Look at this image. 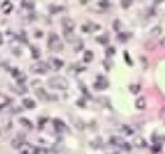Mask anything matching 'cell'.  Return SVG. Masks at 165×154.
Listing matches in <instances>:
<instances>
[{
    "label": "cell",
    "instance_id": "cell-1",
    "mask_svg": "<svg viewBox=\"0 0 165 154\" xmlns=\"http://www.w3.org/2000/svg\"><path fill=\"white\" fill-rule=\"evenodd\" d=\"M48 49L52 50V52H61L64 49V45L61 39H59V36L54 32L48 35Z\"/></svg>",
    "mask_w": 165,
    "mask_h": 154
},
{
    "label": "cell",
    "instance_id": "cell-2",
    "mask_svg": "<svg viewBox=\"0 0 165 154\" xmlns=\"http://www.w3.org/2000/svg\"><path fill=\"white\" fill-rule=\"evenodd\" d=\"M48 85L54 89H67L68 81L62 76H52V78L48 79Z\"/></svg>",
    "mask_w": 165,
    "mask_h": 154
},
{
    "label": "cell",
    "instance_id": "cell-3",
    "mask_svg": "<svg viewBox=\"0 0 165 154\" xmlns=\"http://www.w3.org/2000/svg\"><path fill=\"white\" fill-rule=\"evenodd\" d=\"M30 72H34V74H38V75H44V74H47L49 66H48V63L45 62H35L34 65H30Z\"/></svg>",
    "mask_w": 165,
    "mask_h": 154
},
{
    "label": "cell",
    "instance_id": "cell-4",
    "mask_svg": "<svg viewBox=\"0 0 165 154\" xmlns=\"http://www.w3.org/2000/svg\"><path fill=\"white\" fill-rule=\"evenodd\" d=\"M35 94H36V96H38L39 100H42V101H55L57 100V96H54V95H49L44 88H36L35 89Z\"/></svg>",
    "mask_w": 165,
    "mask_h": 154
},
{
    "label": "cell",
    "instance_id": "cell-5",
    "mask_svg": "<svg viewBox=\"0 0 165 154\" xmlns=\"http://www.w3.org/2000/svg\"><path fill=\"white\" fill-rule=\"evenodd\" d=\"M107 87H109V79H107L106 76H103V75H97L94 88L99 89V91H103V89H106Z\"/></svg>",
    "mask_w": 165,
    "mask_h": 154
},
{
    "label": "cell",
    "instance_id": "cell-6",
    "mask_svg": "<svg viewBox=\"0 0 165 154\" xmlns=\"http://www.w3.org/2000/svg\"><path fill=\"white\" fill-rule=\"evenodd\" d=\"M62 28H64L65 32H74L76 22L72 20L71 17H64V19H62Z\"/></svg>",
    "mask_w": 165,
    "mask_h": 154
},
{
    "label": "cell",
    "instance_id": "cell-7",
    "mask_svg": "<svg viewBox=\"0 0 165 154\" xmlns=\"http://www.w3.org/2000/svg\"><path fill=\"white\" fill-rule=\"evenodd\" d=\"M48 66L51 68V69H54V71H58V69H61L64 66V62L58 58H51L48 61Z\"/></svg>",
    "mask_w": 165,
    "mask_h": 154
},
{
    "label": "cell",
    "instance_id": "cell-8",
    "mask_svg": "<svg viewBox=\"0 0 165 154\" xmlns=\"http://www.w3.org/2000/svg\"><path fill=\"white\" fill-rule=\"evenodd\" d=\"M110 141H112V144H114V146H119V147H122V148H125V150H129L131 148V146L127 144L125 140H122V138H119V137H113V138H110Z\"/></svg>",
    "mask_w": 165,
    "mask_h": 154
},
{
    "label": "cell",
    "instance_id": "cell-9",
    "mask_svg": "<svg viewBox=\"0 0 165 154\" xmlns=\"http://www.w3.org/2000/svg\"><path fill=\"white\" fill-rule=\"evenodd\" d=\"M83 32H85V33H91V32H94V30H99L100 29V26L96 25V23H91V22H87V23H84L83 25Z\"/></svg>",
    "mask_w": 165,
    "mask_h": 154
},
{
    "label": "cell",
    "instance_id": "cell-10",
    "mask_svg": "<svg viewBox=\"0 0 165 154\" xmlns=\"http://www.w3.org/2000/svg\"><path fill=\"white\" fill-rule=\"evenodd\" d=\"M54 127H55V131H57V133H64V131H67V125L64 124L59 118H55L54 120Z\"/></svg>",
    "mask_w": 165,
    "mask_h": 154
},
{
    "label": "cell",
    "instance_id": "cell-11",
    "mask_svg": "<svg viewBox=\"0 0 165 154\" xmlns=\"http://www.w3.org/2000/svg\"><path fill=\"white\" fill-rule=\"evenodd\" d=\"M12 72H13L12 76L16 79V82H17V83H23V82L26 81V75H25V74L19 72L17 69H12Z\"/></svg>",
    "mask_w": 165,
    "mask_h": 154
},
{
    "label": "cell",
    "instance_id": "cell-12",
    "mask_svg": "<svg viewBox=\"0 0 165 154\" xmlns=\"http://www.w3.org/2000/svg\"><path fill=\"white\" fill-rule=\"evenodd\" d=\"M19 151H21V154H34V148H32V146L30 144H28V143H23L21 147H19Z\"/></svg>",
    "mask_w": 165,
    "mask_h": 154
},
{
    "label": "cell",
    "instance_id": "cell-13",
    "mask_svg": "<svg viewBox=\"0 0 165 154\" xmlns=\"http://www.w3.org/2000/svg\"><path fill=\"white\" fill-rule=\"evenodd\" d=\"M23 143H25V138H23V135H22V134H19L17 137H15V138H13L12 146L15 147V148H19V147H21L22 144H23Z\"/></svg>",
    "mask_w": 165,
    "mask_h": 154
},
{
    "label": "cell",
    "instance_id": "cell-14",
    "mask_svg": "<svg viewBox=\"0 0 165 154\" xmlns=\"http://www.w3.org/2000/svg\"><path fill=\"white\" fill-rule=\"evenodd\" d=\"M0 9H2V12L6 13V15H7V13H10V12L13 10V4H12V2H9V0H7V2H4V3L2 4V7H0Z\"/></svg>",
    "mask_w": 165,
    "mask_h": 154
},
{
    "label": "cell",
    "instance_id": "cell-15",
    "mask_svg": "<svg viewBox=\"0 0 165 154\" xmlns=\"http://www.w3.org/2000/svg\"><path fill=\"white\" fill-rule=\"evenodd\" d=\"M22 104H23V107H25L26 109H34L35 108V101L30 100V98H23Z\"/></svg>",
    "mask_w": 165,
    "mask_h": 154
},
{
    "label": "cell",
    "instance_id": "cell-16",
    "mask_svg": "<svg viewBox=\"0 0 165 154\" xmlns=\"http://www.w3.org/2000/svg\"><path fill=\"white\" fill-rule=\"evenodd\" d=\"M12 89H13V91H16L17 94H26V91H28V89L23 87V83H17V85L12 87Z\"/></svg>",
    "mask_w": 165,
    "mask_h": 154
},
{
    "label": "cell",
    "instance_id": "cell-17",
    "mask_svg": "<svg viewBox=\"0 0 165 154\" xmlns=\"http://www.w3.org/2000/svg\"><path fill=\"white\" fill-rule=\"evenodd\" d=\"M145 107H146V100H145L144 96L138 98V101H136V108H138V109H144Z\"/></svg>",
    "mask_w": 165,
    "mask_h": 154
},
{
    "label": "cell",
    "instance_id": "cell-18",
    "mask_svg": "<svg viewBox=\"0 0 165 154\" xmlns=\"http://www.w3.org/2000/svg\"><path fill=\"white\" fill-rule=\"evenodd\" d=\"M64 36H65V41L72 43V42H76V36H74V32H65L64 30Z\"/></svg>",
    "mask_w": 165,
    "mask_h": 154
},
{
    "label": "cell",
    "instance_id": "cell-19",
    "mask_svg": "<svg viewBox=\"0 0 165 154\" xmlns=\"http://www.w3.org/2000/svg\"><path fill=\"white\" fill-rule=\"evenodd\" d=\"M97 43H100V45H107L109 43V36L107 35H102V36H97Z\"/></svg>",
    "mask_w": 165,
    "mask_h": 154
},
{
    "label": "cell",
    "instance_id": "cell-20",
    "mask_svg": "<svg viewBox=\"0 0 165 154\" xmlns=\"http://www.w3.org/2000/svg\"><path fill=\"white\" fill-rule=\"evenodd\" d=\"M93 52H91V50H85L84 52V62L85 63H89V62H91V61H93Z\"/></svg>",
    "mask_w": 165,
    "mask_h": 154
},
{
    "label": "cell",
    "instance_id": "cell-21",
    "mask_svg": "<svg viewBox=\"0 0 165 154\" xmlns=\"http://www.w3.org/2000/svg\"><path fill=\"white\" fill-rule=\"evenodd\" d=\"M129 38H131V33H119L117 35V39L120 42H126Z\"/></svg>",
    "mask_w": 165,
    "mask_h": 154
},
{
    "label": "cell",
    "instance_id": "cell-22",
    "mask_svg": "<svg viewBox=\"0 0 165 154\" xmlns=\"http://www.w3.org/2000/svg\"><path fill=\"white\" fill-rule=\"evenodd\" d=\"M39 56H41V52H39V49L36 48V46H32V58L39 59Z\"/></svg>",
    "mask_w": 165,
    "mask_h": 154
},
{
    "label": "cell",
    "instance_id": "cell-23",
    "mask_svg": "<svg viewBox=\"0 0 165 154\" xmlns=\"http://www.w3.org/2000/svg\"><path fill=\"white\" fill-rule=\"evenodd\" d=\"M135 146L136 147H145V140L144 138H140V137L135 138Z\"/></svg>",
    "mask_w": 165,
    "mask_h": 154
},
{
    "label": "cell",
    "instance_id": "cell-24",
    "mask_svg": "<svg viewBox=\"0 0 165 154\" xmlns=\"http://www.w3.org/2000/svg\"><path fill=\"white\" fill-rule=\"evenodd\" d=\"M22 125H25V127H28V128H32V124H30L29 121H28V118H21V121H19Z\"/></svg>",
    "mask_w": 165,
    "mask_h": 154
},
{
    "label": "cell",
    "instance_id": "cell-25",
    "mask_svg": "<svg viewBox=\"0 0 165 154\" xmlns=\"http://www.w3.org/2000/svg\"><path fill=\"white\" fill-rule=\"evenodd\" d=\"M61 147H62V141L61 140H58V141L55 143V146H54V151L57 153V151H59L61 150Z\"/></svg>",
    "mask_w": 165,
    "mask_h": 154
},
{
    "label": "cell",
    "instance_id": "cell-26",
    "mask_svg": "<svg viewBox=\"0 0 165 154\" xmlns=\"http://www.w3.org/2000/svg\"><path fill=\"white\" fill-rule=\"evenodd\" d=\"M113 29L116 30V32L120 30V20H119V19H116V20L113 22Z\"/></svg>",
    "mask_w": 165,
    "mask_h": 154
},
{
    "label": "cell",
    "instance_id": "cell-27",
    "mask_svg": "<svg viewBox=\"0 0 165 154\" xmlns=\"http://www.w3.org/2000/svg\"><path fill=\"white\" fill-rule=\"evenodd\" d=\"M122 130H123V133L126 134V135H132V133H133V131H132L129 127H126V125H122Z\"/></svg>",
    "mask_w": 165,
    "mask_h": 154
},
{
    "label": "cell",
    "instance_id": "cell-28",
    "mask_svg": "<svg viewBox=\"0 0 165 154\" xmlns=\"http://www.w3.org/2000/svg\"><path fill=\"white\" fill-rule=\"evenodd\" d=\"M132 2H133V0H122V7L123 9H127L132 4Z\"/></svg>",
    "mask_w": 165,
    "mask_h": 154
},
{
    "label": "cell",
    "instance_id": "cell-29",
    "mask_svg": "<svg viewBox=\"0 0 165 154\" xmlns=\"http://www.w3.org/2000/svg\"><path fill=\"white\" fill-rule=\"evenodd\" d=\"M23 6H25V7H28V9H34V2H32V0H25Z\"/></svg>",
    "mask_w": 165,
    "mask_h": 154
},
{
    "label": "cell",
    "instance_id": "cell-30",
    "mask_svg": "<svg viewBox=\"0 0 165 154\" xmlns=\"http://www.w3.org/2000/svg\"><path fill=\"white\" fill-rule=\"evenodd\" d=\"M81 48H83V42H81V41H77L76 46H74V50H76V52H78Z\"/></svg>",
    "mask_w": 165,
    "mask_h": 154
},
{
    "label": "cell",
    "instance_id": "cell-31",
    "mask_svg": "<svg viewBox=\"0 0 165 154\" xmlns=\"http://www.w3.org/2000/svg\"><path fill=\"white\" fill-rule=\"evenodd\" d=\"M106 55H107V56H113V55H114V48H113V46H110V48H107Z\"/></svg>",
    "mask_w": 165,
    "mask_h": 154
},
{
    "label": "cell",
    "instance_id": "cell-32",
    "mask_svg": "<svg viewBox=\"0 0 165 154\" xmlns=\"http://www.w3.org/2000/svg\"><path fill=\"white\" fill-rule=\"evenodd\" d=\"M34 154H48V151L45 150V148H36V150L34 151Z\"/></svg>",
    "mask_w": 165,
    "mask_h": 154
},
{
    "label": "cell",
    "instance_id": "cell-33",
    "mask_svg": "<svg viewBox=\"0 0 165 154\" xmlns=\"http://www.w3.org/2000/svg\"><path fill=\"white\" fill-rule=\"evenodd\" d=\"M131 91L133 92V94H136V92L139 91V85H131Z\"/></svg>",
    "mask_w": 165,
    "mask_h": 154
},
{
    "label": "cell",
    "instance_id": "cell-34",
    "mask_svg": "<svg viewBox=\"0 0 165 154\" xmlns=\"http://www.w3.org/2000/svg\"><path fill=\"white\" fill-rule=\"evenodd\" d=\"M74 121H76L77 127H78V128H80V130H83V128H84V125H83V122H81V121L78 120V118H76V120H74Z\"/></svg>",
    "mask_w": 165,
    "mask_h": 154
},
{
    "label": "cell",
    "instance_id": "cell-35",
    "mask_svg": "<svg viewBox=\"0 0 165 154\" xmlns=\"http://www.w3.org/2000/svg\"><path fill=\"white\" fill-rule=\"evenodd\" d=\"M125 59H126L127 65H132V61H131V58H129V53H127V52H125Z\"/></svg>",
    "mask_w": 165,
    "mask_h": 154
},
{
    "label": "cell",
    "instance_id": "cell-36",
    "mask_svg": "<svg viewBox=\"0 0 165 154\" xmlns=\"http://www.w3.org/2000/svg\"><path fill=\"white\" fill-rule=\"evenodd\" d=\"M49 10H51L52 13H55V12H61V10H64V7H49Z\"/></svg>",
    "mask_w": 165,
    "mask_h": 154
},
{
    "label": "cell",
    "instance_id": "cell-37",
    "mask_svg": "<svg viewBox=\"0 0 165 154\" xmlns=\"http://www.w3.org/2000/svg\"><path fill=\"white\" fill-rule=\"evenodd\" d=\"M39 120H41L39 121V128H42V125L47 122V118H39Z\"/></svg>",
    "mask_w": 165,
    "mask_h": 154
},
{
    "label": "cell",
    "instance_id": "cell-38",
    "mask_svg": "<svg viewBox=\"0 0 165 154\" xmlns=\"http://www.w3.org/2000/svg\"><path fill=\"white\" fill-rule=\"evenodd\" d=\"M159 32H161V28H159V26H157V29L152 30V35H158Z\"/></svg>",
    "mask_w": 165,
    "mask_h": 154
},
{
    "label": "cell",
    "instance_id": "cell-39",
    "mask_svg": "<svg viewBox=\"0 0 165 154\" xmlns=\"http://www.w3.org/2000/svg\"><path fill=\"white\" fill-rule=\"evenodd\" d=\"M0 45H3V33L0 32Z\"/></svg>",
    "mask_w": 165,
    "mask_h": 154
},
{
    "label": "cell",
    "instance_id": "cell-40",
    "mask_svg": "<svg viewBox=\"0 0 165 154\" xmlns=\"http://www.w3.org/2000/svg\"><path fill=\"white\" fill-rule=\"evenodd\" d=\"M162 2H165V0H155V2H154V4H159V3H162Z\"/></svg>",
    "mask_w": 165,
    "mask_h": 154
}]
</instances>
